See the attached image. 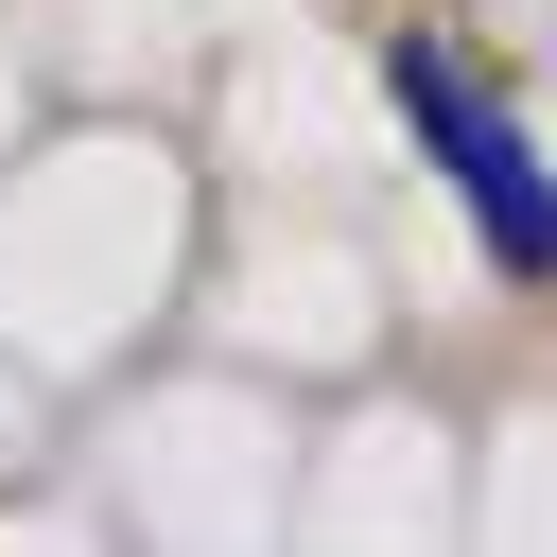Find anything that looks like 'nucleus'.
<instances>
[{
	"label": "nucleus",
	"instance_id": "f257e3e1",
	"mask_svg": "<svg viewBox=\"0 0 557 557\" xmlns=\"http://www.w3.org/2000/svg\"><path fill=\"white\" fill-rule=\"evenodd\" d=\"M400 104H418V139L453 157V191H470V226H487V261L505 278H557V191H540V157H522V122L453 70V52H400Z\"/></svg>",
	"mask_w": 557,
	"mask_h": 557
}]
</instances>
